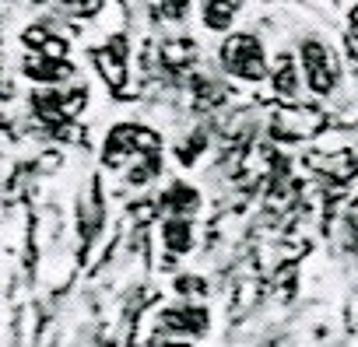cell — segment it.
I'll return each instance as SVG.
<instances>
[{"label":"cell","instance_id":"6da1fadb","mask_svg":"<svg viewBox=\"0 0 358 347\" xmlns=\"http://www.w3.org/2000/svg\"><path fill=\"white\" fill-rule=\"evenodd\" d=\"M218 60H222V67H225L232 77H239V81H264V77H267V53H264L260 39L250 36V32L229 36V39L222 43V50H218Z\"/></svg>","mask_w":358,"mask_h":347},{"label":"cell","instance_id":"7a4b0ae2","mask_svg":"<svg viewBox=\"0 0 358 347\" xmlns=\"http://www.w3.org/2000/svg\"><path fill=\"white\" fill-rule=\"evenodd\" d=\"M162 151V137L141 123H116L106 133V147H102V161L106 165H123L127 158H151Z\"/></svg>","mask_w":358,"mask_h":347},{"label":"cell","instance_id":"3957f363","mask_svg":"<svg viewBox=\"0 0 358 347\" xmlns=\"http://www.w3.org/2000/svg\"><path fill=\"white\" fill-rule=\"evenodd\" d=\"M299 71L306 77V88L313 95H330L341 81V64L337 57L320 43V39H306L299 50Z\"/></svg>","mask_w":358,"mask_h":347},{"label":"cell","instance_id":"277c9868","mask_svg":"<svg viewBox=\"0 0 358 347\" xmlns=\"http://www.w3.org/2000/svg\"><path fill=\"white\" fill-rule=\"evenodd\" d=\"M22 71H25V77H32L39 84H64V81L74 77V64L67 57H46V53H36V50L25 57Z\"/></svg>","mask_w":358,"mask_h":347},{"label":"cell","instance_id":"5b68a950","mask_svg":"<svg viewBox=\"0 0 358 347\" xmlns=\"http://www.w3.org/2000/svg\"><path fill=\"white\" fill-rule=\"evenodd\" d=\"M95 67L113 91H123V84H127V43L109 39V46L95 50Z\"/></svg>","mask_w":358,"mask_h":347},{"label":"cell","instance_id":"8992f818","mask_svg":"<svg viewBox=\"0 0 358 347\" xmlns=\"http://www.w3.org/2000/svg\"><path fill=\"white\" fill-rule=\"evenodd\" d=\"M162 326H165V333L201 337V333H208V312L201 305H172L162 312Z\"/></svg>","mask_w":358,"mask_h":347},{"label":"cell","instance_id":"52a82bcc","mask_svg":"<svg viewBox=\"0 0 358 347\" xmlns=\"http://www.w3.org/2000/svg\"><path fill=\"white\" fill-rule=\"evenodd\" d=\"M162 242L172 256H183L194 249V221H187V214H169V221H162Z\"/></svg>","mask_w":358,"mask_h":347},{"label":"cell","instance_id":"ba28073f","mask_svg":"<svg viewBox=\"0 0 358 347\" xmlns=\"http://www.w3.org/2000/svg\"><path fill=\"white\" fill-rule=\"evenodd\" d=\"M243 11V0H201V18L211 32H229L236 15Z\"/></svg>","mask_w":358,"mask_h":347},{"label":"cell","instance_id":"9c48e42d","mask_svg":"<svg viewBox=\"0 0 358 347\" xmlns=\"http://www.w3.org/2000/svg\"><path fill=\"white\" fill-rule=\"evenodd\" d=\"M316 168L327 172L334 183H351L358 176V154L355 151H334L327 158H316Z\"/></svg>","mask_w":358,"mask_h":347},{"label":"cell","instance_id":"30bf717a","mask_svg":"<svg viewBox=\"0 0 358 347\" xmlns=\"http://www.w3.org/2000/svg\"><path fill=\"white\" fill-rule=\"evenodd\" d=\"M271 81H274V91H278V95L295 98V95H299V81H302V74H299V60L288 57V53H281V57L274 60Z\"/></svg>","mask_w":358,"mask_h":347},{"label":"cell","instance_id":"8fae6325","mask_svg":"<svg viewBox=\"0 0 358 347\" xmlns=\"http://www.w3.org/2000/svg\"><path fill=\"white\" fill-rule=\"evenodd\" d=\"M158 207H165L169 214H194V211L201 207V197H197V190L187 186V183H172V186L158 197Z\"/></svg>","mask_w":358,"mask_h":347},{"label":"cell","instance_id":"7c38bea8","mask_svg":"<svg viewBox=\"0 0 358 347\" xmlns=\"http://www.w3.org/2000/svg\"><path fill=\"white\" fill-rule=\"evenodd\" d=\"M194 60H197V43H190V39H165L162 43V64L169 71H183Z\"/></svg>","mask_w":358,"mask_h":347},{"label":"cell","instance_id":"4fadbf2b","mask_svg":"<svg viewBox=\"0 0 358 347\" xmlns=\"http://www.w3.org/2000/svg\"><path fill=\"white\" fill-rule=\"evenodd\" d=\"M60 8L71 15V18H95V15H102V8H106V0H60Z\"/></svg>","mask_w":358,"mask_h":347},{"label":"cell","instance_id":"5bb4252c","mask_svg":"<svg viewBox=\"0 0 358 347\" xmlns=\"http://www.w3.org/2000/svg\"><path fill=\"white\" fill-rule=\"evenodd\" d=\"M158 4H162L165 18H172V22H183V18H187V11H190V4H194V0H158Z\"/></svg>","mask_w":358,"mask_h":347},{"label":"cell","instance_id":"9a60e30c","mask_svg":"<svg viewBox=\"0 0 358 347\" xmlns=\"http://www.w3.org/2000/svg\"><path fill=\"white\" fill-rule=\"evenodd\" d=\"M348 25H351V32L358 36V4L351 8V15H348Z\"/></svg>","mask_w":358,"mask_h":347},{"label":"cell","instance_id":"2e32d148","mask_svg":"<svg viewBox=\"0 0 358 347\" xmlns=\"http://www.w3.org/2000/svg\"><path fill=\"white\" fill-rule=\"evenodd\" d=\"M351 225L358 228V200H355V207H351Z\"/></svg>","mask_w":358,"mask_h":347},{"label":"cell","instance_id":"e0dca14e","mask_svg":"<svg viewBox=\"0 0 358 347\" xmlns=\"http://www.w3.org/2000/svg\"><path fill=\"white\" fill-rule=\"evenodd\" d=\"M32 4H46V0H32Z\"/></svg>","mask_w":358,"mask_h":347}]
</instances>
